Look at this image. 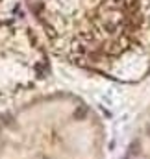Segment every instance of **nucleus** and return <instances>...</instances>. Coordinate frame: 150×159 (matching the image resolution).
<instances>
[{
	"label": "nucleus",
	"instance_id": "nucleus-1",
	"mask_svg": "<svg viewBox=\"0 0 150 159\" xmlns=\"http://www.w3.org/2000/svg\"><path fill=\"white\" fill-rule=\"evenodd\" d=\"M54 52L78 67L117 74L145 50L143 0H26Z\"/></svg>",
	"mask_w": 150,
	"mask_h": 159
},
{
	"label": "nucleus",
	"instance_id": "nucleus-2",
	"mask_svg": "<svg viewBox=\"0 0 150 159\" xmlns=\"http://www.w3.org/2000/svg\"><path fill=\"white\" fill-rule=\"evenodd\" d=\"M0 159H100V129L82 109L69 117H24L0 126Z\"/></svg>",
	"mask_w": 150,
	"mask_h": 159
}]
</instances>
